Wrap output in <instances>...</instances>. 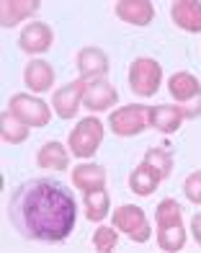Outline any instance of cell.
Wrapping results in <instances>:
<instances>
[{
    "label": "cell",
    "instance_id": "6da1fadb",
    "mask_svg": "<svg viewBox=\"0 0 201 253\" xmlns=\"http://www.w3.org/2000/svg\"><path fill=\"white\" fill-rule=\"evenodd\" d=\"M8 217L24 238L60 243L72 233L77 204L62 183L49 178H31L13 191Z\"/></svg>",
    "mask_w": 201,
    "mask_h": 253
},
{
    "label": "cell",
    "instance_id": "7a4b0ae2",
    "mask_svg": "<svg viewBox=\"0 0 201 253\" xmlns=\"http://www.w3.org/2000/svg\"><path fill=\"white\" fill-rule=\"evenodd\" d=\"M158 243L163 251H181L186 243L181 204L175 199H165L158 207Z\"/></svg>",
    "mask_w": 201,
    "mask_h": 253
},
{
    "label": "cell",
    "instance_id": "3957f363",
    "mask_svg": "<svg viewBox=\"0 0 201 253\" xmlns=\"http://www.w3.org/2000/svg\"><path fill=\"white\" fill-rule=\"evenodd\" d=\"M170 88L173 98L178 101V109H181L183 119H194L201 114V85L199 80L191 75V73H175L170 78Z\"/></svg>",
    "mask_w": 201,
    "mask_h": 253
},
{
    "label": "cell",
    "instance_id": "277c9868",
    "mask_svg": "<svg viewBox=\"0 0 201 253\" xmlns=\"http://www.w3.org/2000/svg\"><path fill=\"white\" fill-rule=\"evenodd\" d=\"M160 78H163L160 65L150 57H139L129 67V85L137 96H152L160 88Z\"/></svg>",
    "mask_w": 201,
    "mask_h": 253
},
{
    "label": "cell",
    "instance_id": "5b68a950",
    "mask_svg": "<svg viewBox=\"0 0 201 253\" xmlns=\"http://www.w3.org/2000/svg\"><path fill=\"white\" fill-rule=\"evenodd\" d=\"M100 140H103V124H100L98 119H93V117L83 119L70 132V147H72V153L77 158H91L98 150Z\"/></svg>",
    "mask_w": 201,
    "mask_h": 253
},
{
    "label": "cell",
    "instance_id": "8992f818",
    "mask_svg": "<svg viewBox=\"0 0 201 253\" xmlns=\"http://www.w3.org/2000/svg\"><path fill=\"white\" fill-rule=\"evenodd\" d=\"M8 111L18 117L26 126H47L49 124V106L39 98H34L29 93H18L10 98Z\"/></svg>",
    "mask_w": 201,
    "mask_h": 253
},
{
    "label": "cell",
    "instance_id": "52a82bcc",
    "mask_svg": "<svg viewBox=\"0 0 201 253\" xmlns=\"http://www.w3.org/2000/svg\"><path fill=\"white\" fill-rule=\"evenodd\" d=\"M114 225L129 240H134V243H144V240L150 238V222H147V217H144V212L139 210V207H134V204L119 207V210L114 212Z\"/></svg>",
    "mask_w": 201,
    "mask_h": 253
},
{
    "label": "cell",
    "instance_id": "ba28073f",
    "mask_svg": "<svg viewBox=\"0 0 201 253\" xmlns=\"http://www.w3.org/2000/svg\"><path fill=\"white\" fill-rule=\"evenodd\" d=\"M147 124H150V109L147 106H124V109L114 111L108 119V126L121 137L139 134Z\"/></svg>",
    "mask_w": 201,
    "mask_h": 253
},
{
    "label": "cell",
    "instance_id": "9c48e42d",
    "mask_svg": "<svg viewBox=\"0 0 201 253\" xmlns=\"http://www.w3.org/2000/svg\"><path fill=\"white\" fill-rule=\"evenodd\" d=\"M83 93H85V80H75V83L60 88L57 93L52 96V103H54V109H57V117L72 119L77 114V109H80V103H83Z\"/></svg>",
    "mask_w": 201,
    "mask_h": 253
},
{
    "label": "cell",
    "instance_id": "30bf717a",
    "mask_svg": "<svg viewBox=\"0 0 201 253\" xmlns=\"http://www.w3.org/2000/svg\"><path fill=\"white\" fill-rule=\"evenodd\" d=\"M116 103V90L106 83V78L91 80L85 83V93H83V106L91 111H106L108 106Z\"/></svg>",
    "mask_w": 201,
    "mask_h": 253
},
{
    "label": "cell",
    "instance_id": "8fae6325",
    "mask_svg": "<svg viewBox=\"0 0 201 253\" xmlns=\"http://www.w3.org/2000/svg\"><path fill=\"white\" fill-rule=\"evenodd\" d=\"M77 67H80V75L83 80H100L106 78L108 73V57L103 49H96V47H88L77 54Z\"/></svg>",
    "mask_w": 201,
    "mask_h": 253
},
{
    "label": "cell",
    "instance_id": "7c38bea8",
    "mask_svg": "<svg viewBox=\"0 0 201 253\" xmlns=\"http://www.w3.org/2000/svg\"><path fill=\"white\" fill-rule=\"evenodd\" d=\"M21 49L29 52V54H39V52H47L52 47V29L47 24H29L24 31H21Z\"/></svg>",
    "mask_w": 201,
    "mask_h": 253
},
{
    "label": "cell",
    "instance_id": "4fadbf2b",
    "mask_svg": "<svg viewBox=\"0 0 201 253\" xmlns=\"http://www.w3.org/2000/svg\"><path fill=\"white\" fill-rule=\"evenodd\" d=\"M170 13L183 31H201V3H196V0H178V3H173Z\"/></svg>",
    "mask_w": 201,
    "mask_h": 253
},
{
    "label": "cell",
    "instance_id": "5bb4252c",
    "mask_svg": "<svg viewBox=\"0 0 201 253\" xmlns=\"http://www.w3.org/2000/svg\"><path fill=\"white\" fill-rule=\"evenodd\" d=\"M116 16L121 21H127V24H134V26H147L155 10L147 0H121L116 5Z\"/></svg>",
    "mask_w": 201,
    "mask_h": 253
},
{
    "label": "cell",
    "instance_id": "9a60e30c",
    "mask_svg": "<svg viewBox=\"0 0 201 253\" xmlns=\"http://www.w3.org/2000/svg\"><path fill=\"white\" fill-rule=\"evenodd\" d=\"M72 183H75V186L80 189L83 194H85V191L103 189V183H106V170L100 168V166H93V163L77 166V168L72 170Z\"/></svg>",
    "mask_w": 201,
    "mask_h": 253
},
{
    "label": "cell",
    "instance_id": "2e32d148",
    "mask_svg": "<svg viewBox=\"0 0 201 253\" xmlns=\"http://www.w3.org/2000/svg\"><path fill=\"white\" fill-rule=\"evenodd\" d=\"M183 122V114L178 106H152L150 109V126H155L158 132L170 134L175 132Z\"/></svg>",
    "mask_w": 201,
    "mask_h": 253
},
{
    "label": "cell",
    "instance_id": "e0dca14e",
    "mask_svg": "<svg viewBox=\"0 0 201 253\" xmlns=\"http://www.w3.org/2000/svg\"><path fill=\"white\" fill-rule=\"evenodd\" d=\"M24 80H26V85L31 90H47L52 83H54V73H52V67L49 62H44V60H31L26 65V70H24Z\"/></svg>",
    "mask_w": 201,
    "mask_h": 253
},
{
    "label": "cell",
    "instance_id": "ac0fdd59",
    "mask_svg": "<svg viewBox=\"0 0 201 253\" xmlns=\"http://www.w3.org/2000/svg\"><path fill=\"white\" fill-rule=\"evenodd\" d=\"M39 10V3L36 0H21V3H13V0H3V13H0V18H3V26L10 29L21 24L24 18L34 16Z\"/></svg>",
    "mask_w": 201,
    "mask_h": 253
},
{
    "label": "cell",
    "instance_id": "d6986e66",
    "mask_svg": "<svg viewBox=\"0 0 201 253\" xmlns=\"http://www.w3.org/2000/svg\"><path fill=\"white\" fill-rule=\"evenodd\" d=\"M39 166L41 168H49V170H62L67 168V163H70V155H67V150L60 145V142H47L39 150Z\"/></svg>",
    "mask_w": 201,
    "mask_h": 253
},
{
    "label": "cell",
    "instance_id": "ffe728a7",
    "mask_svg": "<svg viewBox=\"0 0 201 253\" xmlns=\"http://www.w3.org/2000/svg\"><path fill=\"white\" fill-rule=\"evenodd\" d=\"M158 183H160V178L155 176V170H150L144 163L139 168H134V173L129 176V189L134 194H139V197H150V194L158 189Z\"/></svg>",
    "mask_w": 201,
    "mask_h": 253
},
{
    "label": "cell",
    "instance_id": "44dd1931",
    "mask_svg": "<svg viewBox=\"0 0 201 253\" xmlns=\"http://www.w3.org/2000/svg\"><path fill=\"white\" fill-rule=\"evenodd\" d=\"M142 163L147 166L150 170H155V176H158L160 181L168 178V176H170V170H173V158H170L168 150H163V147H150Z\"/></svg>",
    "mask_w": 201,
    "mask_h": 253
},
{
    "label": "cell",
    "instance_id": "7402d4cb",
    "mask_svg": "<svg viewBox=\"0 0 201 253\" xmlns=\"http://www.w3.org/2000/svg\"><path fill=\"white\" fill-rule=\"evenodd\" d=\"M83 207H85V217L88 220H103L106 212H108V194L103 189H96V191H85L83 197Z\"/></svg>",
    "mask_w": 201,
    "mask_h": 253
},
{
    "label": "cell",
    "instance_id": "603a6c76",
    "mask_svg": "<svg viewBox=\"0 0 201 253\" xmlns=\"http://www.w3.org/2000/svg\"><path fill=\"white\" fill-rule=\"evenodd\" d=\"M0 134H3L5 142L18 145V142H24L26 137H29V126L21 122L18 117H13L10 111H5L3 119H0Z\"/></svg>",
    "mask_w": 201,
    "mask_h": 253
},
{
    "label": "cell",
    "instance_id": "cb8c5ba5",
    "mask_svg": "<svg viewBox=\"0 0 201 253\" xmlns=\"http://www.w3.org/2000/svg\"><path fill=\"white\" fill-rule=\"evenodd\" d=\"M116 240H119V238H116V230H114V227H98L96 235H93V246H96L98 251L108 253V251H114Z\"/></svg>",
    "mask_w": 201,
    "mask_h": 253
},
{
    "label": "cell",
    "instance_id": "d4e9b609",
    "mask_svg": "<svg viewBox=\"0 0 201 253\" xmlns=\"http://www.w3.org/2000/svg\"><path fill=\"white\" fill-rule=\"evenodd\" d=\"M183 191H186L188 202L201 204V170H196V173H191V176L186 178V183H183Z\"/></svg>",
    "mask_w": 201,
    "mask_h": 253
},
{
    "label": "cell",
    "instance_id": "484cf974",
    "mask_svg": "<svg viewBox=\"0 0 201 253\" xmlns=\"http://www.w3.org/2000/svg\"><path fill=\"white\" fill-rule=\"evenodd\" d=\"M191 233H194V240L201 246V214H196L191 220Z\"/></svg>",
    "mask_w": 201,
    "mask_h": 253
}]
</instances>
